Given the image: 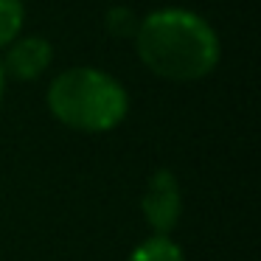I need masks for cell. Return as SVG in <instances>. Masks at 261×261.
<instances>
[{"mask_svg":"<svg viewBox=\"0 0 261 261\" xmlns=\"http://www.w3.org/2000/svg\"><path fill=\"white\" fill-rule=\"evenodd\" d=\"M135 42L143 65L174 82L199 79L219 59V40L214 29L186 9L152 12L138 25Z\"/></svg>","mask_w":261,"mask_h":261,"instance_id":"obj_1","label":"cell"},{"mask_svg":"<svg viewBox=\"0 0 261 261\" xmlns=\"http://www.w3.org/2000/svg\"><path fill=\"white\" fill-rule=\"evenodd\" d=\"M48 107L73 129L104 132L126 115V93L113 76L96 68H70L51 82Z\"/></svg>","mask_w":261,"mask_h":261,"instance_id":"obj_2","label":"cell"},{"mask_svg":"<svg viewBox=\"0 0 261 261\" xmlns=\"http://www.w3.org/2000/svg\"><path fill=\"white\" fill-rule=\"evenodd\" d=\"M141 208L146 222L158 230V236H166L177 225V219L182 214V194L177 177L169 169H160L149 177Z\"/></svg>","mask_w":261,"mask_h":261,"instance_id":"obj_3","label":"cell"},{"mask_svg":"<svg viewBox=\"0 0 261 261\" xmlns=\"http://www.w3.org/2000/svg\"><path fill=\"white\" fill-rule=\"evenodd\" d=\"M51 62V45L42 37H23L6 54V70L14 79H34Z\"/></svg>","mask_w":261,"mask_h":261,"instance_id":"obj_4","label":"cell"},{"mask_svg":"<svg viewBox=\"0 0 261 261\" xmlns=\"http://www.w3.org/2000/svg\"><path fill=\"white\" fill-rule=\"evenodd\" d=\"M129 261H186V258H182L180 244H174L166 236H154V239H146L143 244H138L135 253L129 255Z\"/></svg>","mask_w":261,"mask_h":261,"instance_id":"obj_5","label":"cell"},{"mask_svg":"<svg viewBox=\"0 0 261 261\" xmlns=\"http://www.w3.org/2000/svg\"><path fill=\"white\" fill-rule=\"evenodd\" d=\"M23 23V0H0V45L14 40Z\"/></svg>","mask_w":261,"mask_h":261,"instance_id":"obj_6","label":"cell"},{"mask_svg":"<svg viewBox=\"0 0 261 261\" xmlns=\"http://www.w3.org/2000/svg\"><path fill=\"white\" fill-rule=\"evenodd\" d=\"M107 29L113 31V34H118V37L129 34V31L135 29V23H132V12L129 9H113L110 17H107Z\"/></svg>","mask_w":261,"mask_h":261,"instance_id":"obj_7","label":"cell"},{"mask_svg":"<svg viewBox=\"0 0 261 261\" xmlns=\"http://www.w3.org/2000/svg\"><path fill=\"white\" fill-rule=\"evenodd\" d=\"M0 93H3V65H0Z\"/></svg>","mask_w":261,"mask_h":261,"instance_id":"obj_8","label":"cell"}]
</instances>
